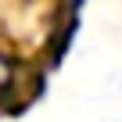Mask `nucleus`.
<instances>
[{"label":"nucleus","mask_w":122,"mask_h":122,"mask_svg":"<svg viewBox=\"0 0 122 122\" xmlns=\"http://www.w3.org/2000/svg\"><path fill=\"white\" fill-rule=\"evenodd\" d=\"M72 4H83V0H72Z\"/></svg>","instance_id":"nucleus-1"}]
</instances>
